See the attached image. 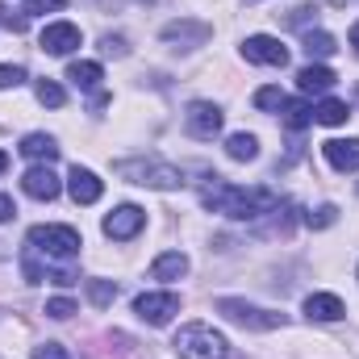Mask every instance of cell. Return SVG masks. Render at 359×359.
Instances as JSON below:
<instances>
[{"mask_svg":"<svg viewBox=\"0 0 359 359\" xmlns=\"http://www.w3.org/2000/svg\"><path fill=\"white\" fill-rule=\"evenodd\" d=\"M201 205L213 209V213L238 217V222H255V217H264V213H271L280 205V196L271 188H234L222 176H213L201 188Z\"/></svg>","mask_w":359,"mask_h":359,"instance_id":"1","label":"cell"},{"mask_svg":"<svg viewBox=\"0 0 359 359\" xmlns=\"http://www.w3.org/2000/svg\"><path fill=\"white\" fill-rule=\"evenodd\" d=\"M176 359H226L230 351V343L213 330V326H205V322H188V326H180L176 334Z\"/></svg>","mask_w":359,"mask_h":359,"instance_id":"2","label":"cell"},{"mask_svg":"<svg viewBox=\"0 0 359 359\" xmlns=\"http://www.w3.org/2000/svg\"><path fill=\"white\" fill-rule=\"evenodd\" d=\"M113 172L130 184H142V188H180L184 172L172 163H159V159H121L113 163Z\"/></svg>","mask_w":359,"mask_h":359,"instance_id":"3","label":"cell"},{"mask_svg":"<svg viewBox=\"0 0 359 359\" xmlns=\"http://www.w3.org/2000/svg\"><path fill=\"white\" fill-rule=\"evenodd\" d=\"M217 313L230 318L234 326H247V330H276V326H284V313L259 309V305L238 301V297H222V301H217Z\"/></svg>","mask_w":359,"mask_h":359,"instance_id":"4","label":"cell"},{"mask_svg":"<svg viewBox=\"0 0 359 359\" xmlns=\"http://www.w3.org/2000/svg\"><path fill=\"white\" fill-rule=\"evenodd\" d=\"M134 313L147 326H168L180 313V297L176 292H142V297H134Z\"/></svg>","mask_w":359,"mask_h":359,"instance_id":"5","label":"cell"},{"mask_svg":"<svg viewBox=\"0 0 359 359\" xmlns=\"http://www.w3.org/2000/svg\"><path fill=\"white\" fill-rule=\"evenodd\" d=\"M243 59H247V63H264V67H284V63H288V50H284V42L271 38V34H251V38L243 42Z\"/></svg>","mask_w":359,"mask_h":359,"instance_id":"6","label":"cell"},{"mask_svg":"<svg viewBox=\"0 0 359 359\" xmlns=\"http://www.w3.org/2000/svg\"><path fill=\"white\" fill-rule=\"evenodd\" d=\"M184 126L192 138H213V134H222V109L213 100H192L184 113Z\"/></svg>","mask_w":359,"mask_h":359,"instance_id":"7","label":"cell"},{"mask_svg":"<svg viewBox=\"0 0 359 359\" xmlns=\"http://www.w3.org/2000/svg\"><path fill=\"white\" fill-rule=\"evenodd\" d=\"M142 226H147V209H138V205H117V209L104 217V234L117 238V243L142 234Z\"/></svg>","mask_w":359,"mask_h":359,"instance_id":"8","label":"cell"},{"mask_svg":"<svg viewBox=\"0 0 359 359\" xmlns=\"http://www.w3.org/2000/svg\"><path fill=\"white\" fill-rule=\"evenodd\" d=\"M80 42H84V34H80V25H72V21H50V25L42 29V50H46V55H72Z\"/></svg>","mask_w":359,"mask_h":359,"instance_id":"9","label":"cell"},{"mask_svg":"<svg viewBox=\"0 0 359 359\" xmlns=\"http://www.w3.org/2000/svg\"><path fill=\"white\" fill-rule=\"evenodd\" d=\"M21 188H25L34 201H55L63 184H59V176L50 172V163H38V168H29V172L21 176Z\"/></svg>","mask_w":359,"mask_h":359,"instance_id":"10","label":"cell"},{"mask_svg":"<svg viewBox=\"0 0 359 359\" xmlns=\"http://www.w3.org/2000/svg\"><path fill=\"white\" fill-rule=\"evenodd\" d=\"M322 155L334 172H355L359 168V138H330L322 142Z\"/></svg>","mask_w":359,"mask_h":359,"instance_id":"11","label":"cell"},{"mask_svg":"<svg viewBox=\"0 0 359 359\" xmlns=\"http://www.w3.org/2000/svg\"><path fill=\"white\" fill-rule=\"evenodd\" d=\"M343 313H347V305L334 292H309L305 297V318L309 322H339Z\"/></svg>","mask_w":359,"mask_h":359,"instance_id":"12","label":"cell"},{"mask_svg":"<svg viewBox=\"0 0 359 359\" xmlns=\"http://www.w3.org/2000/svg\"><path fill=\"white\" fill-rule=\"evenodd\" d=\"M67 192H72L76 205H96L100 192H104V184L92 176L88 168H72V176H67Z\"/></svg>","mask_w":359,"mask_h":359,"instance_id":"13","label":"cell"},{"mask_svg":"<svg viewBox=\"0 0 359 359\" xmlns=\"http://www.w3.org/2000/svg\"><path fill=\"white\" fill-rule=\"evenodd\" d=\"M297 84H301L305 96H313V92H330L334 84H339V76H334L330 67H322V63H309V67L297 72Z\"/></svg>","mask_w":359,"mask_h":359,"instance_id":"14","label":"cell"},{"mask_svg":"<svg viewBox=\"0 0 359 359\" xmlns=\"http://www.w3.org/2000/svg\"><path fill=\"white\" fill-rule=\"evenodd\" d=\"M21 155L34 159V163H50V159H59V142L50 134H25L21 138Z\"/></svg>","mask_w":359,"mask_h":359,"instance_id":"15","label":"cell"},{"mask_svg":"<svg viewBox=\"0 0 359 359\" xmlns=\"http://www.w3.org/2000/svg\"><path fill=\"white\" fill-rule=\"evenodd\" d=\"M205 38H209V25L205 21H172L163 29V42H192V46H201Z\"/></svg>","mask_w":359,"mask_h":359,"instance_id":"16","label":"cell"},{"mask_svg":"<svg viewBox=\"0 0 359 359\" xmlns=\"http://www.w3.org/2000/svg\"><path fill=\"white\" fill-rule=\"evenodd\" d=\"M347 117H351L347 100L326 96V100H318V104H313V121H318V126H347Z\"/></svg>","mask_w":359,"mask_h":359,"instance_id":"17","label":"cell"},{"mask_svg":"<svg viewBox=\"0 0 359 359\" xmlns=\"http://www.w3.org/2000/svg\"><path fill=\"white\" fill-rule=\"evenodd\" d=\"M67 80H72L76 88L92 92V88H100L104 72H100V63H88V59H80V63H72V67H67Z\"/></svg>","mask_w":359,"mask_h":359,"instance_id":"18","label":"cell"},{"mask_svg":"<svg viewBox=\"0 0 359 359\" xmlns=\"http://www.w3.org/2000/svg\"><path fill=\"white\" fill-rule=\"evenodd\" d=\"M301 46H305L309 59H330V55L339 50V46H334V34H326V29H305Z\"/></svg>","mask_w":359,"mask_h":359,"instance_id":"19","label":"cell"},{"mask_svg":"<svg viewBox=\"0 0 359 359\" xmlns=\"http://www.w3.org/2000/svg\"><path fill=\"white\" fill-rule=\"evenodd\" d=\"M280 117H284V126H288V130H305V126L313 121V104H309V100H288V96H284Z\"/></svg>","mask_w":359,"mask_h":359,"instance_id":"20","label":"cell"},{"mask_svg":"<svg viewBox=\"0 0 359 359\" xmlns=\"http://www.w3.org/2000/svg\"><path fill=\"white\" fill-rule=\"evenodd\" d=\"M226 155H230L234 163H251V159L259 155V138H255V134H230V138H226Z\"/></svg>","mask_w":359,"mask_h":359,"instance_id":"21","label":"cell"},{"mask_svg":"<svg viewBox=\"0 0 359 359\" xmlns=\"http://www.w3.org/2000/svg\"><path fill=\"white\" fill-rule=\"evenodd\" d=\"M184 271H188V255H180V251H168V255H159L151 264V276L155 280H180Z\"/></svg>","mask_w":359,"mask_h":359,"instance_id":"22","label":"cell"},{"mask_svg":"<svg viewBox=\"0 0 359 359\" xmlns=\"http://www.w3.org/2000/svg\"><path fill=\"white\" fill-rule=\"evenodd\" d=\"M34 92H38V100H42V104H50V109H63V100H67V92L59 88L55 80H38Z\"/></svg>","mask_w":359,"mask_h":359,"instance_id":"23","label":"cell"},{"mask_svg":"<svg viewBox=\"0 0 359 359\" xmlns=\"http://www.w3.org/2000/svg\"><path fill=\"white\" fill-rule=\"evenodd\" d=\"M88 297H92V305H113V297H117V284L113 280H88Z\"/></svg>","mask_w":359,"mask_h":359,"instance_id":"24","label":"cell"},{"mask_svg":"<svg viewBox=\"0 0 359 359\" xmlns=\"http://www.w3.org/2000/svg\"><path fill=\"white\" fill-rule=\"evenodd\" d=\"M334 222H339V209H334V205H322V209H309V213H305V226H309V230H326V226H334Z\"/></svg>","mask_w":359,"mask_h":359,"instance_id":"25","label":"cell"},{"mask_svg":"<svg viewBox=\"0 0 359 359\" xmlns=\"http://www.w3.org/2000/svg\"><path fill=\"white\" fill-rule=\"evenodd\" d=\"M72 313H76V301H72V297H50V301H46V318L67 322Z\"/></svg>","mask_w":359,"mask_h":359,"instance_id":"26","label":"cell"},{"mask_svg":"<svg viewBox=\"0 0 359 359\" xmlns=\"http://www.w3.org/2000/svg\"><path fill=\"white\" fill-rule=\"evenodd\" d=\"M280 104H284V92L276 88V84H268V88L255 92V109H264V113H268V109H280Z\"/></svg>","mask_w":359,"mask_h":359,"instance_id":"27","label":"cell"},{"mask_svg":"<svg viewBox=\"0 0 359 359\" xmlns=\"http://www.w3.org/2000/svg\"><path fill=\"white\" fill-rule=\"evenodd\" d=\"M21 84H25V67L0 63V88H21Z\"/></svg>","mask_w":359,"mask_h":359,"instance_id":"28","label":"cell"},{"mask_svg":"<svg viewBox=\"0 0 359 359\" xmlns=\"http://www.w3.org/2000/svg\"><path fill=\"white\" fill-rule=\"evenodd\" d=\"M309 21H318V8L313 4H301V8L288 13V25H309Z\"/></svg>","mask_w":359,"mask_h":359,"instance_id":"29","label":"cell"},{"mask_svg":"<svg viewBox=\"0 0 359 359\" xmlns=\"http://www.w3.org/2000/svg\"><path fill=\"white\" fill-rule=\"evenodd\" d=\"M34 359H72L59 343H42V347H34Z\"/></svg>","mask_w":359,"mask_h":359,"instance_id":"30","label":"cell"},{"mask_svg":"<svg viewBox=\"0 0 359 359\" xmlns=\"http://www.w3.org/2000/svg\"><path fill=\"white\" fill-rule=\"evenodd\" d=\"M63 4H67V0H25L29 13H59Z\"/></svg>","mask_w":359,"mask_h":359,"instance_id":"31","label":"cell"},{"mask_svg":"<svg viewBox=\"0 0 359 359\" xmlns=\"http://www.w3.org/2000/svg\"><path fill=\"white\" fill-rule=\"evenodd\" d=\"M100 50H104V55H126V38H113V34H109V38L100 42Z\"/></svg>","mask_w":359,"mask_h":359,"instance_id":"32","label":"cell"},{"mask_svg":"<svg viewBox=\"0 0 359 359\" xmlns=\"http://www.w3.org/2000/svg\"><path fill=\"white\" fill-rule=\"evenodd\" d=\"M13 217H17V205H13V196L0 192V222H13Z\"/></svg>","mask_w":359,"mask_h":359,"instance_id":"33","label":"cell"},{"mask_svg":"<svg viewBox=\"0 0 359 359\" xmlns=\"http://www.w3.org/2000/svg\"><path fill=\"white\" fill-rule=\"evenodd\" d=\"M351 46H355V55H359V21L351 25Z\"/></svg>","mask_w":359,"mask_h":359,"instance_id":"34","label":"cell"},{"mask_svg":"<svg viewBox=\"0 0 359 359\" xmlns=\"http://www.w3.org/2000/svg\"><path fill=\"white\" fill-rule=\"evenodd\" d=\"M4 168H8V155H4V151H0V172H4Z\"/></svg>","mask_w":359,"mask_h":359,"instance_id":"35","label":"cell"},{"mask_svg":"<svg viewBox=\"0 0 359 359\" xmlns=\"http://www.w3.org/2000/svg\"><path fill=\"white\" fill-rule=\"evenodd\" d=\"M330 4H351V0H330Z\"/></svg>","mask_w":359,"mask_h":359,"instance_id":"36","label":"cell"}]
</instances>
